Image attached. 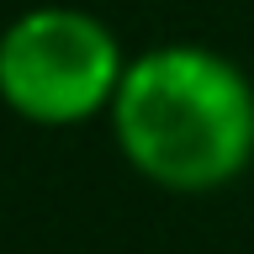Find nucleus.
<instances>
[{
    "instance_id": "1",
    "label": "nucleus",
    "mask_w": 254,
    "mask_h": 254,
    "mask_svg": "<svg viewBox=\"0 0 254 254\" xmlns=\"http://www.w3.org/2000/svg\"><path fill=\"white\" fill-rule=\"evenodd\" d=\"M111 132L143 180L180 196L222 190L254 164V85L212 48H154L127 64Z\"/></svg>"
},
{
    "instance_id": "2",
    "label": "nucleus",
    "mask_w": 254,
    "mask_h": 254,
    "mask_svg": "<svg viewBox=\"0 0 254 254\" xmlns=\"http://www.w3.org/2000/svg\"><path fill=\"white\" fill-rule=\"evenodd\" d=\"M122 74V43L90 11L37 5L0 32V101L32 127H74L111 111Z\"/></svg>"
}]
</instances>
